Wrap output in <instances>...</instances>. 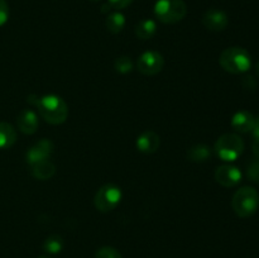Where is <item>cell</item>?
Masks as SVG:
<instances>
[{"label":"cell","mask_w":259,"mask_h":258,"mask_svg":"<svg viewBox=\"0 0 259 258\" xmlns=\"http://www.w3.org/2000/svg\"><path fill=\"white\" fill-rule=\"evenodd\" d=\"M186 156L191 162H206L211 157V149L206 144H196L189 148Z\"/></svg>","instance_id":"e0dca14e"},{"label":"cell","mask_w":259,"mask_h":258,"mask_svg":"<svg viewBox=\"0 0 259 258\" xmlns=\"http://www.w3.org/2000/svg\"><path fill=\"white\" fill-rule=\"evenodd\" d=\"M136 35L142 40L151 39L157 32V24L153 19H143L136 25Z\"/></svg>","instance_id":"2e32d148"},{"label":"cell","mask_w":259,"mask_h":258,"mask_svg":"<svg viewBox=\"0 0 259 258\" xmlns=\"http://www.w3.org/2000/svg\"><path fill=\"white\" fill-rule=\"evenodd\" d=\"M219 63L227 72L233 75H240L252 67V57L249 52L245 48L238 47H228L220 53Z\"/></svg>","instance_id":"7a4b0ae2"},{"label":"cell","mask_w":259,"mask_h":258,"mask_svg":"<svg viewBox=\"0 0 259 258\" xmlns=\"http://www.w3.org/2000/svg\"><path fill=\"white\" fill-rule=\"evenodd\" d=\"M161 146V138L153 131H146L137 138V148L139 152L146 154H152L157 152Z\"/></svg>","instance_id":"7c38bea8"},{"label":"cell","mask_w":259,"mask_h":258,"mask_svg":"<svg viewBox=\"0 0 259 258\" xmlns=\"http://www.w3.org/2000/svg\"><path fill=\"white\" fill-rule=\"evenodd\" d=\"M106 29L113 34H118L125 27V17L120 12L109 13L105 20Z\"/></svg>","instance_id":"ac0fdd59"},{"label":"cell","mask_w":259,"mask_h":258,"mask_svg":"<svg viewBox=\"0 0 259 258\" xmlns=\"http://www.w3.org/2000/svg\"><path fill=\"white\" fill-rule=\"evenodd\" d=\"M17 142V131L12 124L0 121V149H8Z\"/></svg>","instance_id":"9a60e30c"},{"label":"cell","mask_w":259,"mask_h":258,"mask_svg":"<svg viewBox=\"0 0 259 258\" xmlns=\"http://www.w3.org/2000/svg\"><path fill=\"white\" fill-rule=\"evenodd\" d=\"M27 101L37 109L39 115L47 123L52 125H58L67 120L68 105L61 96L53 95V94L43 96L30 94L28 95Z\"/></svg>","instance_id":"6da1fadb"},{"label":"cell","mask_w":259,"mask_h":258,"mask_svg":"<svg viewBox=\"0 0 259 258\" xmlns=\"http://www.w3.org/2000/svg\"><path fill=\"white\" fill-rule=\"evenodd\" d=\"M247 176L250 181L259 182V158L253 159L247 168Z\"/></svg>","instance_id":"7402d4cb"},{"label":"cell","mask_w":259,"mask_h":258,"mask_svg":"<svg viewBox=\"0 0 259 258\" xmlns=\"http://www.w3.org/2000/svg\"><path fill=\"white\" fill-rule=\"evenodd\" d=\"M187 5L184 0H157L154 15L163 24H175L186 17Z\"/></svg>","instance_id":"277c9868"},{"label":"cell","mask_w":259,"mask_h":258,"mask_svg":"<svg viewBox=\"0 0 259 258\" xmlns=\"http://www.w3.org/2000/svg\"><path fill=\"white\" fill-rule=\"evenodd\" d=\"M8 19H9V5L7 0H0V27H3Z\"/></svg>","instance_id":"603a6c76"},{"label":"cell","mask_w":259,"mask_h":258,"mask_svg":"<svg viewBox=\"0 0 259 258\" xmlns=\"http://www.w3.org/2000/svg\"><path fill=\"white\" fill-rule=\"evenodd\" d=\"M38 125H39L38 115L32 109H24L18 114L17 126L22 133L28 134V136L34 134L37 132Z\"/></svg>","instance_id":"8fae6325"},{"label":"cell","mask_w":259,"mask_h":258,"mask_svg":"<svg viewBox=\"0 0 259 258\" xmlns=\"http://www.w3.org/2000/svg\"><path fill=\"white\" fill-rule=\"evenodd\" d=\"M121 200L120 187L114 184H106L98 190L94 199V205L100 212H110L115 209Z\"/></svg>","instance_id":"8992f818"},{"label":"cell","mask_w":259,"mask_h":258,"mask_svg":"<svg viewBox=\"0 0 259 258\" xmlns=\"http://www.w3.org/2000/svg\"><path fill=\"white\" fill-rule=\"evenodd\" d=\"M242 171L233 164H223L215 169V180L224 187H234L242 181Z\"/></svg>","instance_id":"9c48e42d"},{"label":"cell","mask_w":259,"mask_h":258,"mask_svg":"<svg viewBox=\"0 0 259 258\" xmlns=\"http://www.w3.org/2000/svg\"><path fill=\"white\" fill-rule=\"evenodd\" d=\"M29 168L32 176L34 177V179L40 180V181L50 180L51 177L56 174V166L53 164L52 161H50V159H45V161L30 164Z\"/></svg>","instance_id":"5bb4252c"},{"label":"cell","mask_w":259,"mask_h":258,"mask_svg":"<svg viewBox=\"0 0 259 258\" xmlns=\"http://www.w3.org/2000/svg\"><path fill=\"white\" fill-rule=\"evenodd\" d=\"M214 151L220 159L233 162L239 158L244 152V142L235 133H225L215 142Z\"/></svg>","instance_id":"5b68a950"},{"label":"cell","mask_w":259,"mask_h":258,"mask_svg":"<svg viewBox=\"0 0 259 258\" xmlns=\"http://www.w3.org/2000/svg\"><path fill=\"white\" fill-rule=\"evenodd\" d=\"M114 67L119 73L125 75V73H129L133 70V62H132L131 57H128V56H121V57H118L115 60Z\"/></svg>","instance_id":"ffe728a7"},{"label":"cell","mask_w":259,"mask_h":258,"mask_svg":"<svg viewBox=\"0 0 259 258\" xmlns=\"http://www.w3.org/2000/svg\"><path fill=\"white\" fill-rule=\"evenodd\" d=\"M243 85L245 86V89L257 88V82H255L254 77H252V76H247V77H244V80H243Z\"/></svg>","instance_id":"d4e9b609"},{"label":"cell","mask_w":259,"mask_h":258,"mask_svg":"<svg viewBox=\"0 0 259 258\" xmlns=\"http://www.w3.org/2000/svg\"><path fill=\"white\" fill-rule=\"evenodd\" d=\"M52 152L53 143L50 139H40V141L35 142V143L28 149L27 154H25V159H27L28 166L37 163V162L45 161V159H50Z\"/></svg>","instance_id":"30bf717a"},{"label":"cell","mask_w":259,"mask_h":258,"mask_svg":"<svg viewBox=\"0 0 259 258\" xmlns=\"http://www.w3.org/2000/svg\"><path fill=\"white\" fill-rule=\"evenodd\" d=\"M252 149H253V153H254V156L257 157V158H259V141L253 142Z\"/></svg>","instance_id":"4316f807"},{"label":"cell","mask_w":259,"mask_h":258,"mask_svg":"<svg viewBox=\"0 0 259 258\" xmlns=\"http://www.w3.org/2000/svg\"><path fill=\"white\" fill-rule=\"evenodd\" d=\"M255 118L248 110H239L233 115L232 128L238 133H252L254 128Z\"/></svg>","instance_id":"4fadbf2b"},{"label":"cell","mask_w":259,"mask_h":258,"mask_svg":"<svg viewBox=\"0 0 259 258\" xmlns=\"http://www.w3.org/2000/svg\"><path fill=\"white\" fill-rule=\"evenodd\" d=\"M90 2H100V0H90Z\"/></svg>","instance_id":"f1b7e54d"},{"label":"cell","mask_w":259,"mask_h":258,"mask_svg":"<svg viewBox=\"0 0 259 258\" xmlns=\"http://www.w3.org/2000/svg\"><path fill=\"white\" fill-rule=\"evenodd\" d=\"M252 134H253V137H254V141H259V116L255 119L254 128H253Z\"/></svg>","instance_id":"484cf974"},{"label":"cell","mask_w":259,"mask_h":258,"mask_svg":"<svg viewBox=\"0 0 259 258\" xmlns=\"http://www.w3.org/2000/svg\"><path fill=\"white\" fill-rule=\"evenodd\" d=\"M95 258H123L120 252L113 247H101L96 250Z\"/></svg>","instance_id":"44dd1931"},{"label":"cell","mask_w":259,"mask_h":258,"mask_svg":"<svg viewBox=\"0 0 259 258\" xmlns=\"http://www.w3.org/2000/svg\"><path fill=\"white\" fill-rule=\"evenodd\" d=\"M164 58L157 51H147L139 56L137 70L144 76H154L163 70Z\"/></svg>","instance_id":"52a82bcc"},{"label":"cell","mask_w":259,"mask_h":258,"mask_svg":"<svg viewBox=\"0 0 259 258\" xmlns=\"http://www.w3.org/2000/svg\"><path fill=\"white\" fill-rule=\"evenodd\" d=\"M232 207L239 218H249L259 207V194L252 186H243L237 190L232 199Z\"/></svg>","instance_id":"3957f363"},{"label":"cell","mask_w":259,"mask_h":258,"mask_svg":"<svg viewBox=\"0 0 259 258\" xmlns=\"http://www.w3.org/2000/svg\"><path fill=\"white\" fill-rule=\"evenodd\" d=\"M133 3V0H108V4L110 5L113 9L116 10H121V9H125L128 8L129 5Z\"/></svg>","instance_id":"cb8c5ba5"},{"label":"cell","mask_w":259,"mask_h":258,"mask_svg":"<svg viewBox=\"0 0 259 258\" xmlns=\"http://www.w3.org/2000/svg\"><path fill=\"white\" fill-rule=\"evenodd\" d=\"M201 23L207 30L211 32H222L229 24V18L224 10L212 9L206 10L201 18Z\"/></svg>","instance_id":"ba28073f"},{"label":"cell","mask_w":259,"mask_h":258,"mask_svg":"<svg viewBox=\"0 0 259 258\" xmlns=\"http://www.w3.org/2000/svg\"><path fill=\"white\" fill-rule=\"evenodd\" d=\"M255 72H257V75L259 76V61L257 62V65H255Z\"/></svg>","instance_id":"83f0119b"},{"label":"cell","mask_w":259,"mask_h":258,"mask_svg":"<svg viewBox=\"0 0 259 258\" xmlns=\"http://www.w3.org/2000/svg\"><path fill=\"white\" fill-rule=\"evenodd\" d=\"M43 248H45V250L47 253H51V254H57V253H60L63 248L62 238L57 234L50 235V237L45 240Z\"/></svg>","instance_id":"d6986e66"}]
</instances>
